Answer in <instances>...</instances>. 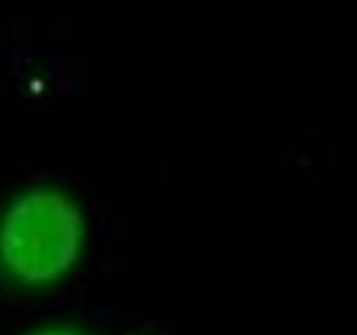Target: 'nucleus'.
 I'll use <instances>...</instances> for the list:
<instances>
[{
  "label": "nucleus",
  "mask_w": 357,
  "mask_h": 335,
  "mask_svg": "<svg viewBox=\"0 0 357 335\" xmlns=\"http://www.w3.org/2000/svg\"><path fill=\"white\" fill-rule=\"evenodd\" d=\"M87 219L72 195L36 186L0 210V275L22 288L63 282L81 262Z\"/></svg>",
  "instance_id": "f257e3e1"
},
{
  "label": "nucleus",
  "mask_w": 357,
  "mask_h": 335,
  "mask_svg": "<svg viewBox=\"0 0 357 335\" xmlns=\"http://www.w3.org/2000/svg\"><path fill=\"white\" fill-rule=\"evenodd\" d=\"M25 335H89V333L78 327H70V324H50V327L33 329Z\"/></svg>",
  "instance_id": "f03ea898"
}]
</instances>
